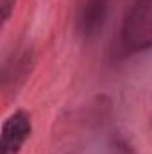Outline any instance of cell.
Wrapping results in <instances>:
<instances>
[{
  "instance_id": "6da1fadb",
  "label": "cell",
  "mask_w": 152,
  "mask_h": 154,
  "mask_svg": "<svg viewBox=\"0 0 152 154\" xmlns=\"http://www.w3.org/2000/svg\"><path fill=\"white\" fill-rule=\"evenodd\" d=\"M32 133V122L27 111H14L2 124L0 154H18Z\"/></svg>"
},
{
  "instance_id": "7a4b0ae2",
  "label": "cell",
  "mask_w": 152,
  "mask_h": 154,
  "mask_svg": "<svg viewBox=\"0 0 152 154\" xmlns=\"http://www.w3.org/2000/svg\"><path fill=\"white\" fill-rule=\"evenodd\" d=\"M106 9H108V0H86L82 11H81V31L84 36H93L100 27L106 18Z\"/></svg>"
},
{
  "instance_id": "3957f363",
  "label": "cell",
  "mask_w": 152,
  "mask_h": 154,
  "mask_svg": "<svg viewBox=\"0 0 152 154\" xmlns=\"http://www.w3.org/2000/svg\"><path fill=\"white\" fill-rule=\"evenodd\" d=\"M14 4H16V0H0V20H2V23H5L11 18V14L14 11Z\"/></svg>"
}]
</instances>
